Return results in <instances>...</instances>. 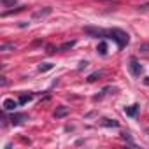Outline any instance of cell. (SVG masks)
Instances as JSON below:
<instances>
[{
  "instance_id": "6",
  "label": "cell",
  "mask_w": 149,
  "mask_h": 149,
  "mask_svg": "<svg viewBox=\"0 0 149 149\" xmlns=\"http://www.w3.org/2000/svg\"><path fill=\"white\" fill-rule=\"evenodd\" d=\"M97 53H98L100 56H105V54H107V42H105V40H100V42H98Z\"/></svg>"
},
{
  "instance_id": "21",
  "label": "cell",
  "mask_w": 149,
  "mask_h": 149,
  "mask_svg": "<svg viewBox=\"0 0 149 149\" xmlns=\"http://www.w3.org/2000/svg\"><path fill=\"white\" fill-rule=\"evenodd\" d=\"M19 26L25 28V26H28V23H26V21H19Z\"/></svg>"
},
{
  "instance_id": "2",
  "label": "cell",
  "mask_w": 149,
  "mask_h": 149,
  "mask_svg": "<svg viewBox=\"0 0 149 149\" xmlns=\"http://www.w3.org/2000/svg\"><path fill=\"white\" fill-rule=\"evenodd\" d=\"M128 68H130V72H132L133 77H140V74L144 72V67H142V65L139 63V60L133 58V56L128 60Z\"/></svg>"
},
{
  "instance_id": "3",
  "label": "cell",
  "mask_w": 149,
  "mask_h": 149,
  "mask_svg": "<svg viewBox=\"0 0 149 149\" xmlns=\"http://www.w3.org/2000/svg\"><path fill=\"white\" fill-rule=\"evenodd\" d=\"M19 105V102H16L14 98H6L4 100V111H16V107Z\"/></svg>"
},
{
  "instance_id": "7",
  "label": "cell",
  "mask_w": 149,
  "mask_h": 149,
  "mask_svg": "<svg viewBox=\"0 0 149 149\" xmlns=\"http://www.w3.org/2000/svg\"><path fill=\"white\" fill-rule=\"evenodd\" d=\"M102 76H104V72H102V70H97V72L90 74V76H88V79H86V81H88V83H95V81H98V79H100Z\"/></svg>"
},
{
  "instance_id": "18",
  "label": "cell",
  "mask_w": 149,
  "mask_h": 149,
  "mask_svg": "<svg viewBox=\"0 0 149 149\" xmlns=\"http://www.w3.org/2000/svg\"><path fill=\"white\" fill-rule=\"evenodd\" d=\"M54 53V47L53 46H47V54H53Z\"/></svg>"
},
{
  "instance_id": "16",
  "label": "cell",
  "mask_w": 149,
  "mask_h": 149,
  "mask_svg": "<svg viewBox=\"0 0 149 149\" xmlns=\"http://www.w3.org/2000/svg\"><path fill=\"white\" fill-rule=\"evenodd\" d=\"M121 139H123V140H126L130 146H135V144L132 142V139H130V135H128V133H121Z\"/></svg>"
},
{
  "instance_id": "1",
  "label": "cell",
  "mask_w": 149,
  "mask_h": 149,
  "mask_svg": "<svg viewBox=\"0 0 149 149\" xmlns=\"http://www.w3.org/2000/svg\"><path fill=\"white\" fill-rule=\"evenodd\" d=\"M84 33H86V35H90V37H95V39H98V37L111 39V40H114V42L118 44V47H125V46H128V42H130V35H128L126 32L119 30V28L104 30V28H93V26H86V28H84Z\"/></svg>"
},
{
  "instance_id": "9",
  "label": "cell",
  "mask_w": 149,
  "mask_h": 149,
  "mask_svg": "<svg viewBox=\"0 0 149 149\" xmlns=\"http://www.w3.org/2000/svg\"><path fill=\"white\" fill-rule=\"evenodd\" d=\"M102 126H112V128H118L119 126V121H116V119H102Z\"/></svg>"
},
{
  "instance_id": "5",
  "label": "cell",
  "mask_w": 149,
  "mask_h": 149,
  "mask_svg": "<svg viewBox=\"0 0 149 149\" xmlns=\"http://www.w3.org/2000/svg\"><path fill=\"white\" fill-rule=\"evenodd\" d=\"M23 121H28V116H26V114H18V112H14V114L11 116V123H13V125H21Z\"/></svg>"
},
{
  "instance_id": "15",
  "label": "cell",
  "mask_w": 149,
  "mask_h": 149,
  "mask_svg": "<svg viewBox=\"0 0 149 149\" xmlns=\"http://www.w3.org/2000/svg\"><path fill=\"white\" fill-rule=\"evenodd\" d=\"M16 46L14 44H2V46H0V51H7V49H14Z\"/></svg>"
},
{
  "instance_id": "13",
  "label": "cell",
  "mask_w": 149,
  "mask_h": 149,
  "mask_svg": "<svg viewBox=\"0 0 149 149\" xmlns=\"http://www.w3.org/2000/svg\"><path fill=\"white\" fill-rule=\"evenodd\" d=\"M18 0H2V6L4 7H14Z\"/></svg>"
},
{
  "instance_id": "8",
  "label": "cell",
  "mask_w": 149,
  "mask_h": 149,
  "mask_svg": "<svg viewBox=\"0 0 149 149\" xmlns=\"http://www.w3.org/2000/svg\"><path fill=\"white\" fill-rule=\"evenodd\" d=\"M70 112V109L68 107H58L56 109V112H54V118H63V116H67Z\"/></svg>"
},
{
  "instance_id": "12",
  "label": "cell",
  "mask_w": 149,
  "mask_h": 149,
  "mask_svg": "<svg viewBox=\"0 0 149 149\" xmlns=\"http://www.w3.org/2000/svg\"><path fill=\"white\" fill-rule=\"evenodd\" d=\"M53 68V63H40L39 65V72H47Z\"/></svg>"
},
{
  "instance_id": "22",
  "label": "cell",
  "mask_w": 149,
  "mask_h": 149,
  "mask_svg": "<svg viewBox=\"0 0 149 149\" xmlns=\"http://www.w3.org/2000/svg\"><path fill=\"white\" fill-rule=\"evenodd\" d=\"M144 84H146V86H149V77H144Z\"/></svg>"
},
{
  "instance_id": "20",
  "label": "cell",
  "mask_w": 149,
  "mask_h": 149,
  "mask_svg": "<svg viewBox=\"0 0 149 149\" xmlns=\"http://www.w3.org/2000/svg\"><path fill=\"white\" fill-rule=\"evenodd\" d=\"M0 79H2V81H0V84H2V86H7V79H6V77H0Z\"/></svg>"
},
{
  "instance_id": "4",
  "label": "cell",
  "mask_w": 149,
  "mask_h": 149,
  "mask_svg": "<svg viewBox=\"0 0 149 149\" xmlns=\"http://www.w3.org/2000/svg\"><path fill=\"white\" fill-rule=\"evenodd\" d=\"M139 111H140V105H139V104H133V105H130V107H125V114L130 116V118H135V116L139 114Z\"/></svg>"
},
{
  "instance_id": "11",
  "label": "cell",
  "mask_w": 149,
  "mask_h": 149,
  "mask_svg": "<svg viewBox=\"0 0 149 149\" xmlns=\"http://www.w3.org/2000/svg\"><path fill=\"white\" fill-rule=\"evenodd\" d=\"M32 98H33V95H32V93H28V95H21V97H19V100H18V102H19V104H21V105H23V104H26V102H30V100H32Z\"/></svg>"
},
{
  "instance_id": "19",
  "label": "cell",
  "mask_w": 149,
  "mask_h": 149,
  "mask_svg": "<svg viewBox=\"0 0 149 149\" xmlns=\"http://www.w3.org/2000/svg\"><path fill=\"white\" fill-rule=\"evenodd\" d=\"M86 65H88V61H81V63H79V70H83Z\"/></svg>"
},
{
  "instance_id": "17",
  "label": "cell",
  "mask_w": 149,
  "mask_h": 149,
  "mask_svg": "<svg viewBox=\"0 0 149 149\" xmlns=\"http://www.w3.org/2000/svg\"><path fill=\"white\" fill-rule=\"evenodd\" d=\"M74 44H76V40H70V42H65V44H63V46H61L60 49H61V51H63V49H68V47H72Z\"/></svg>"
},
{
  "instance_id": "14",
  "label": "cell",
  "mask_w": 149,
  "mask_h": 149,
  "mask_svg": "<svg viewBox=\"0 0 149 149\" xmlns=\"http://www.w3.org/2000/svg\"><path fill=\"white\" fill-rule=\"evenodd\" d=\"M139 51H140V53H144V54H146V53H149V42L140 44V46H139Z\"/></svg>"
},
{
  "instance_id": "10",
  "label": "cell",
  "mask_w": 149,
  "mask_h": 149,
  "mask_svg": "<svg viewBox=\"0 0 149 149\" xmlns=\"http://www.w3.org/2000/svg\"><path fill=\"white\" fill-rule=\"evenodd\" d=\"M47 14H51V7H44L42 11L33 13V18H44V16H47Z\"/></svg>"
}]
</instances>
